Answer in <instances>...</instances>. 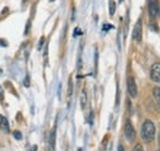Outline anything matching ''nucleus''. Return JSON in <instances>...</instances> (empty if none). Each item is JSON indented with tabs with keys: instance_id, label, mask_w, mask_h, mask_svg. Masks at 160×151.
<instances>
[{
	"instance_id": "obj_1",
	"label": "nucleus",
	"mask_w": 160,
	"mask_h": 151,
	"mask_svg": "<svg viewBox=\"0 0 160 151\" xmlns=\"http://www.w3.org/2000/svg\"><path fill=\"white\" fill-rule=\"evenodd\" d=\"M155 125L150 119H145L140 127V138L145 143H152L155 138Z\"/></svg>"
},
{
	"instance_id": "obj_2",
	"label": "nucleus",
	"mask_w": 160,
	"mask_h": 151,
	"mask_svg": "<svg viewBox=\"0 0 160 151\" xmlns=\"http://www.w3.org/2000/svg\"><path fill=\"white\" fill-rule=\"evenodd\" d=\"M148 12L152 20L158 19L160 14L159 0H148Z\"/></svg>"
},
{
	"instance_id": "obj_3",
	"label": "nucleus",
	"mask_w": 160,
	"mask_h": 151,
	"mask_svg": "<svg viewBox=\"0 0 160 151\" xmlns=\"http://www.w3.org/2000/svg\"><path fill=\"white\" fill-rule=\"evenodd\" d=\"M127 90H128V94L132 98L137 97L138 87H137V84H136V80L133 76H128V79H127Z\"/></svg>"
},
{
	"instance_id": "obj_4",
	"label": "nucleus",
	"mask_w": 160,
	"mask_h": 151,
	"mask_svg": "<svg viewBox=\"0 0 160 151\" xmlns=\"http://www.w3.org/2000/svg\"><path fill=\"white\" fill-rule=\"evenodd\" d=\"M124 136H126V139L128 141H133L134 138H136V129L132 125L131 120H126V124H124Z\"/></svg>"
},
{
	"instance_id": "obj_5",
	"label": "nucleus",
	"mask_w": 160,
	"mask_h": 151,
	"mask_svg": "<svg viewBox=\"0 0 160 151\" xmlns=\"http://www.w3.org/2000/svg\"><path fill=\"white\" fill-rule=\"evenodd\" d=\"M150 79L160 84V63H154L150 68Z\"/></svg>"
},
{
	"instance_id": "obj_6",
	"label": "nucleus",
	"mask_w": 160,
	"mask_h": 151,
	"mask_svg": "<svg viewBox=\"0 0 160 151\" xmlns=\"http://www.w3.org/2000/svg\"><path fill=\"white\" fill-rule=\"evenodd\" d=\"M142 35H143V27H142V20H138L133 28V39L136 42H142Z\"/></svg>"
},
{
	"instance_id": "obj_7",
	"label": "nucleus",
	"mask_w": 160,
	"mask_h": 151,
	"mask_svg": "<svg viewBox=\"0 0 160 151\" xmlns=\"http://www.w3.org/2000/svg\"><path fill=\"white\" fill-rule=\"evenodd\" d=\"M0 129L2 132L9 133V123H8L6 118H4L2 115H0Z\"/></svg>"
},
{
	"instance_id": "obj_8",
	"label": "nucleus",
	"mask_w": 160,
	"mask_h": 151,
	"mask_svg": "<svg viewBox=\"0 0 160 151\" xmlns=\"http://www.w3.org/2000/svg\"><path fill=\"white\" fill-rule=\"evenodd\" d=\"M153 96H154V98H155V101H157L160 108V86H155L153 89Z\"/></svg>"
},
{
	"instance_id": "obj_9",
	"label": "nucleus",
	"mask_w": 160,
	"mask_h": 151,
	"mask_svg": "<svg viewBox=\"0 0 160 151\" xmlns=\"http://www.w3.org/2000/svg\"><path fill=\"white\" fill-rule=\"evenodd\" d=\"M86 100H88V97H86V91L84 90V91L81 92V97H80V105H81V108H82V110H85V107H86Z\"/></svg>"
},
{
	"instance_id": "obj_10",
	"label": "nucleus",
	"mask_w": 160,
	"mask_h": 151,
	"mask_svg": "<svg viewBox=\"0 0 160 151\" xmlns=\"http://www.w3.org/2000/svg\"><path fill=\"white\" fill-rule=\"evenodd\" d=\"M108 11H110V16H113L115 12H116V2L115 1H110V5H108Z\"/></svg>"
},
{
	"instance_id": "obj_11",
	"label": "nucleus",
	"mask_w": 160,
	"mask_h": 151,
	"mask_svg": "<svg viewBox=\"0 0 160 151\" xmlns=\"http://www.w3.org/2000/svg\"><path fill=\"white\" fill-rule=\"evenodd\" d=\"M54 145H56V128L51 133V148H52V150H54Z\"/></svg>"
},
{
	"instance_id": "obj_12",
	"label": "nucleus",
	"mask_w": 160,
	"mask_h": 151,
	"mask_svg": "<svg viewBox=\"0 0 160 151\" xmlns=\"http://www.w3.org/2000/svg\"><path fill=\"white\" fill-rule=\"evenodd\" d=\"M73 92V82H72V79H69V89H68V96L70 97Z\"/></svg>"
},
{
	"instance_id": "obj_13",
	"label": "nucleus",
	"mask_w": 160,
	"mask_h": 151,
	"mask_svg": "<svg viewBox=\"0 0 160 151\" xmlns=\"http://www.w3.org/2000/svg\"><path fill=\"white\" fill-rule=\"evenodd\" d=\"M14 138L16 139V140H21V138H22V135H21V133L20 132H14Z\"/></svg>"
},
{
	"instance_id": "obj_14",
	"label": "nucleus",
	"mask_w": 160,
	"mask_h": 151,
	"mask_svg": "<svg viewBox=\"0 0 160 151\" xmlns=\"http://www.w3.org/2000/svg\"><path fill=\"white\" fill-rule=\"evenodd\" d=\"M23 85H25L26 87H28V86H30V77H28V75H26V77H25V81H23Z\"/></svg>"
},
{
	"instance_id": "obj_15",
	"label": "nucleus",
	"mask_w": 160,
	"mask_h": 151,
	"mask_svg": "<svg viewBox=\"0 0 160 151\" xmlns=\"http://www.w3.org/2000/svg\"><path fill=\"white\" fill-rule=\"evenodd\" d=\"M132 151H143V148H142V145H140V144H137V145L133 148V150Z\"/></svg>"
},
{
	"instance_id": "obj_16",
	"label": "nucleus",
	"mask_w": 160,
	"mask_h": 151,
	"mask_svg": "<svg viewBox=\"0 0 160 151\" xmlns=\"http://www.w3.org/2000/svg\"><path fill=\"white\" fill-rule=\"evenodd\" d=\"M43 43H44V37H41V39H40V43H38V51H41L42 49V46H43Z\"/></svg>"
},
{
	"instance_id": "obj_17",
	"label": "nucleus",
	"mask_w": 160,
	"mask_h": 151,
	"mask_svg": "<svg viewBox=\"0 0 160 151\" xmlns=\"http://www.w3.org/2000/svg\"><path fill=\"white\" fill-rule=\"evenodd\" d=\"M0 46H1V47H8V43H6V41L0 38Z\"/></svg>"
},
{
	"instance_id": "obj_18",
	"label": "nucleus",
	"mask_w": 160,
	"mask_h": 151,
	"mask_svg": "<svg viewBox=\"0 0 160 151\" xmlns=\"http://www.w3.org/2000/svg\"><path fill=\"white\" fill-rule=\"evenodd\" d=\"M112 26H110V25H103V27H102V30L103 31H107V30H110Z\"/></svg>"
},
{
	"instance_id": "obj_19",
	"label": "nucleus",
	"mask_w": 160,
	"mask_h": 151,
	"mask_svg": "<svg viewBox=\"0 0 160 151\" xmlns=\"http://www.w3.org/2000/svg\"><path fill=\"white\" fill-rule=\"evenodd\" d=\"M81 35V32H80L79 28H75V31H74V36H80Z\"/></svg>"
},
{
	"instance_id": "obj_20",
	"label": "nucleus",
	"mask_w": 160,
	"mask_h": 151,
	"mask_svg": "<svg viewBox=\"0 0 160 151\" xmlns=\"http://www.w3.org/2000/svg\"><path fill=\"white\" fill-rule=\"evenodd\" d=\"M0 101H1V102L4 101V98H2V91H1V87H0Z\"/></svg>"
},
{
	"instance_id": "obj_21",
	"label": "nucleus",
	"mask_w": 160,
	"mask_h": 151,
	"mask_svg": "<svg viewBox=\"0 0 160 151\" xmlns=\"http://www.w3.org/2000/svg\"><path fill=\"white\" fill-rule=\"evenodd\" d=\"M118 151H124V148H123V145H118Z\"/></svg>"
},
{
	"instance_id": "obj_22",
	"label": "nucleus",
	"mask_w": 160,
	"mask_h": 151,
	"mask_svg": "<svg viewBox=\"0 0 160 151\" xmlns=\"http://www.w3.org/2000/svg\"><path fill=\"white\" fill-rule=\"evenodd\" d=\"M37 150V146H36V145H35V146H33V148H32V150L31 151H36Z\"/></svg>"
},
{
	"instance_id": "obj_23",
	"label": "nucleus",
	"mask_w": 160,
	"mask_h": 151,
	"mask_svg": "<svg viewBox=\"0 0 160 151\" xmlns=\"http://www.w3.org/2000/svg\"><path fill=\"white\" fill-rule=\"evenodd\" d=\"M49 1H54V0H49Z\"/></svg>"
},
{
	"instance_id": "obj_24",
	"label": "nucleus",
	"mask_w": 160,
	"mask_h": 151,
	"mask_svg": "<svg viewBox=\"0 0 160 151\" xmlns=\"http://www.w3.org/2000/svg\"><path fill=\"white\" fill-rule=\"evenodd\" d=\"M120 1H123V0H120Z\"/></svg>"
},
{
	"instance_id": "obj_25",
	"label": "nucleus",
	"mask_w": 160,
	"mask_h": 151,
	"mask_svg": "<svg viewBox=\"0 0 160 151\" xmlns=\"http://www.w3.org/2000/svg\"><path fill=\"white\" fill-rule=\"evenodd\" d=\"M158 151H160V150H158Z\"/></svg>"
}]
</instances>
